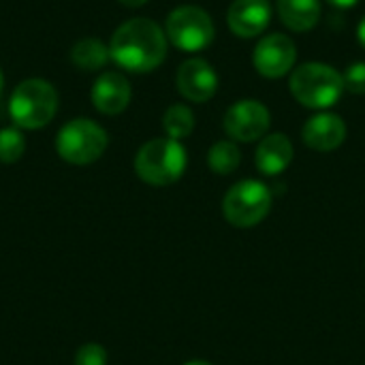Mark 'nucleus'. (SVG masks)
<instances>
[{"label":"nucleus","instance_id":"1","mask_svg":"<svg viewBox=\"0 0 365 365\" xmlns=\"http://www.w3.org/2000/svg\"><path fill=\"white\" fill-rule=\"evenodd\" d=\"M109 53L124 71L150 73L158 68L167 56V34L156 21L135 17L113 32Z\"/></svg>","mask_w":365,"mask_h":365},{"label":"nucleus","instance_id":"2","mask_svg":"<svg viewBox=\"0 0 365 365\" xmlns=\"http://www.w3.org/2000/svg\"><path fill=\"white\" fill-rule=\"evenodd\" d=\"M291 94L308 109H327L336 105L344 92L342 73L323 62H306L291 73Z\"/></svg>","mask_w":365,"mask_h":365},{"label":"nucleus","instance_id":"3","mask_svg":"<svg viewBox=\"0 0 365 365\" xmlns=\"http://www.w3.org/2000/svg\"><path fill=\"white\" fill-rule=\"evenodd\" d=\"M58 111V92L45 79L21 81L9 101V113L19 128H43Z\"/></svg>","mask_w":365,"mask_h":365},{"label":"nucleus","instance_id":"4","mask_svg":"<svg viewBox=\"0 0 365 365\" xmlns=\"http://www.w3.org/2000/svg\"><path fill=\"white\" fill-rule=\"evenodd\" d=\"M186 169V150L175 139H152L135 158L137 175L152 186H169L182 178Z\"/></svg>","mask_w":365,"mask_h":365},{"label":"nucleus","instance_id":"5","mask_svg":"<svg viewBox=\"0 0 365 365\" xmlns=\"http://www.w3.org/2000/svg\"><path fill=\"white\" fill-rule=\"evenodd\" d=\"M272 210V190L259 180L233 184L222 199V216L237 229H250L263 222Z\"/></svg>","mask_w":365,"mask_h":365},{"label":"nucleus","instance_id":"6","mask_svg":"<svg viewBox=\"0 0 365 365\" xmlns=\"http://www.w3.org/2000/svg\"><path fill=\"white\" fill-rule=\"evenodd\" d=\"M56 150L71 165H90L107 150V133L88 118H75L60 128Z\"/></svg>","mask_w":365,"mask_h":365},{"label":"nucleus","instance_id":"7","mask_svg":"<svg viewBox=\"0 0 365 365\" xmlns=\"http://www.w3.org/2000/svg\"><path fill=\"white\" fill-rule=\"evenodd\" d=\"M165 34L178 49L195 53L214 41V21L201 6L184 4L169 13Z\"/></svg>","mask_w":365,"mask_h":365},{"label":"nucleus","instance_id":"8","mask_svg":"<svg viewBox=\"0 0 365 365\" xmlns=\"http://www.w3.org/2000/svg\"><path fill=\"white\" fill-rule=\"evenodd\" d=\"M269 124H272L269 109L263 103L252 101V98L233 103L227 109L225 122H222L227 135L242 143L263 139V135L269 130Z\"/></svg>","mask_w":365,"mask_h":365},{"label":"nucleus","instance_id":"9","mask_svg":"<svg viewBox=\"0 0 365 365\" xmlns=\"http://www.w3.org/2000/svg\"><path fill=\"white\" fill-rule=\"evenodd\" d=\"M297 60V49L295 43L280 32L267 34L263 36L252 53V62L255 68L259 71V75L267 77V79H278L282 75H287Z\"/></svg>","mask_w":365,"mask_h":365},{"label":"nucleus","instance_id":"10","mask_svg":"<svg viewBox=\"0 0 365 365\" xmlns=\"http://www.w3.org/2000/svg\"><path fill=\"white\" fill-rule=\"evenodd\" d=\"M175 83L180 94L186 101L192 103H205L210 101L218 90V75L214 66L203 58H190L186 60L175 75Z\"/></svg>","mask_w":365,"mask_h":365},{"label":"nucleus","instance_id":"11","mask_svg":"<svg viewBox=\"0 0 365 365\" xmlns=\"http://www.w3.org/2000/svg\"><path fill=\"white\" fill-rule=\"evenodd\" d=\"M302 137H304V143L310 150L331 152V150H338L344 143V139H346V124H344V120L338 113L323 111V113L312 115L304 124Z\"/></svg>","mask_w":365,"mask_h":365},{"label":"nucleus","instance_id":"12","mask_svg":"<svg viewBox=\"0 0 365 365\" xmlns=\"http://www.w3.org/2000/svg\"><path fill=\"white\" fill-rule=\"evenodd\" d=\"M272 19V6L267 0H233L227 13L229 28L242 36L252 38L259 36Z\"/></svg>","mask_w":365,"mask_h":365},{"label":"nucleus","instance_id":"13","mask_svg":"<svg viewBox=\"0 0 365 365\" xmlns=\"http://www.w3.org/2000/svg\"><path fill=\"white\" fill-rule=\"evenodd\" d=\"M130 83L120 73H103L94 86H92V103L94 107L105 115H118L122 113L130 103Z\"/></svg>","mask_w":365,"mask_h":365},{"label":"nucleus","instance_id":"14","mask_svg":"<svg viewBox=\"0 0 365 365\" xmlns=\"http://www.w3.org/2000/svg\"><path fill=\"white\" fill-rule=\"evenodd\" d=\"M257 169L263 175H280L293 160V143L287 135L282 133H274L261 139L257 154Z\"/></svg>","mask_w":365,"mask_h":365},{"label":"nucleus","instance_id":"15","mask_svg":"<svg viewBox=\"0 0 365 365\" xmlns=\"http://www.w3.org/2000/svg\"><path fill=\"white\" fill-rule=\"evenodd\" d=\"M276 6L282 24L293 32H306L321 19L319 0H278Z\"/></svg>","mask_w":365,"mask_h":365},{"label":"nucleus","instance_id":"16","mask_svg":"<svg viewBox=\"0 0 365 365\" xmlns=\"http://www.w3.org/2000/svg\"><path fill=\"white\" fill-rule=\"evenodd\" d=\"M109 47L98 38H83L71 49V60L81 71H98L109 62Z\"/></svg>","mask_w":365,"mask_h":365},{"label":"nucleus","instance_id":"17","mask_svg":"<svg viewBox=\"0 0 365 365\" xmlns=\"http://www.w3.org/2000/svg\"><path fill=\"white\" fill-rule=\"evenodd\" d=\"M242 163V152L233 141H218L207 152V165L218 175L233 173Z\"/></svg>","mask_w":365,"mask_h":365},{"label":"nucleus","instance_id":"18","mask_svg":"<svg viewBox=\"0 0 365 365\" xmlns=\"http://www.w3.org/2000/svg\"><path fill=\"white\" fill-rule=\"evenodd\" d=\"M163 128L169 139H184L195 130V115L186 105H171L163 115Z\"/></svg>","mask_w":365,"mask_h":365},{"label":"nucleus","instance_id":"19","mask_svg":"<svg viewBox=\"0 0 365 365\" xmlns=\"http://www.w3.org/2000/svg\"><path fill=\"white\" fill-rule=\"evenodd\" d=\"M26 139L17 128H2L0 130V163H17L24 156Z\"/></svg>","mask_w":365,"mask_h":365},{"label":"nucleus","instance_id":"20","mask_svg":"<svg viewBox=\"0 0 365 365\" xmlns=\"http://www.w3.org/2000/svg\"><path fill=\"white\" fill-rule=\"evenodd\" d=\"M344 90L353 94H365V62H353L344 73H342Z\"/></svg>","mask_w":365,"mask_h":365},{"label":"nucleus","instance_id":"21","mask_svg":"<svg viewBox=\"0 0 365 365\" xmlns=\"http://www.w3.org/2000/svg\"><path fill=\"white\" fill-rule=\"evenodd\" d=\"M75 365H107V353L101 344H86L77 351Z\"/></svg>","mask_w":365,"mask_h":365},{"label":"nucleus","instance_id":"22","mask_svg":"<svg viewBox=\"0 0 365 365\" xmlns=\"http://www.w3.org/2000/svg\"><path fill=\"white\" fill-rule=\"evenodd\" d=\"M329 4H334V6H338V9H349V6H355L357 4V0H327Z\"/></svg>","mask_w":365,"mask_h":365},{"label":"nucleus","instance_id":"23","mask_svg":"<svg viewBox=\"0 0 365 365\" xmlns=\"http://www.w3.org/2000/svg\"><path fill=\"white\" fill-rule=\"evenodd\" d=\"M120 4H124V6H130V9H137V6H143L148 0H118Z\"/></svg>","mask_w":365,"mask_h":365},{"label":"nucleus","instance_id":"24","mask_svg":"<svg viewBox=\"0 0 365 365\" xmlns=\"http://www.w3.org/2000/svg\"><path fill=\"white\" fill-rule=\"evenodd\" d=\"M357 36H359V43L365 47V17L359 21V28H357Z\"/></svg>","mask_w":365,"mask_h":365},{"label":"nucleus","instance_id":"25","mask_svg":"<svg viewBox=\"0 0 365 365\" xmlns=\"http://www.w3.org/2000/svg\"><path fill=\"white\" fill-rule=\"evenodd\" d=\"M184 365H212L210 361H201V359H195V361H188V364Z\"/></svg>","mask_w":365,"mask_h":365},{"label":"nucleus","instance_id":"26","mask_svg":"<svg viewBox=\"0 0 365 365\" xmlns=\"http://www.w3.org/2000/svg\"><path fill=\"white\" fill-rule=\"evenodd\" d=\"M2 83H4V77H2V71H0V92H2Z\"/></svg>","mask_w":365,"mask_h":365}]
</instances>
